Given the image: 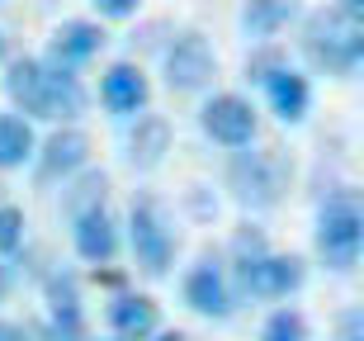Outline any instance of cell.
I'll return each mask as SVG.
<instances>
[{"mask_svg":"<svg viewBox=\"0 0 364 341\" xmlns=\"http://www.w3.org/2000/svg\"><path fill=\"white\" fill-rule=\"evenodd\" d=\"M81 166H90V133L76 128V123H57L33 147V176L38 180H67Z\"/></svg>","mask_w":364,"mask_h":341,"instance_id":"10","label":"cell"},{"mask_svg":"<svg viewBox=\"0 0 364 341\" xmlns=\"http://www.w3.org/2000/svg\"><path fill=\"white\" fill-rule=\"evenodd\" d=\"M100 105L119 119H133L151 105V81L137 62H114V67L100 76Z\"/></svg>","mask_w":364,"mask_h":341,"instance_id":"13","label":"cell"},{"mask_svg":"<svg viewBox=\"0 0 364 341\" xmlns=\"http://www.w3.org/2000/svg\"><path fill=\"white\" fill-rule=\"evenodd\" d=\"M24 337V327H19V322H5V318H0V341H19Z\"/></svg>","mask_w":364,"mask_h":341,"instance_id":"28","label":"cell"},{"mask_svg":"<svg viewBox=\"0 0 364 341\" xmlns=\"http://www.w3.org/2000/svg\"><path fill=\"white\" fill-rule=\"evenodd\" d=\"M33 147H38V133L24 114L0 110V171H19V166L33 162Z\"/></svg>","mask_w":364,"mask_h":341,"instance_id":"18","label":"cell"},{"mask_svg":"<svg viewBox=\"0 0 364 341\" xmlns=\"http://www.w3.org/2000/svg\"><path fill=\"white\" fill-rule=\"evenodd\" d=\"M24 209L19 204H0V261H10L24 246Z\"/></svg>","mask_w":364,"mask_h":341,"instance_id":"23","label":"cell"},{"mask_svg":"<svg viewBox=\"0 0 364 341\" xmlns=\"http://www.w3.org/2000/svg\"><path fill=\"white\" fill-rule=\"evenodd\" d=\"M90 10L100 14V19H114V24H119V19H133V14L142 10V0H90Z\"/></svg>","mask_w":364,"mask_h":341,"instance_id":"24","label":"cell"},{"mask_svg":"<svg viewBox=\"0 0 364 341\" xmlns=\"http://www.w3.org/2000/svg\"><path fill=\"white\" fill-rule=\"evenodd\" d=\"M161 76H166V85H171L176 95H199V90H208L213 76H218L213 43L203 38L199 28L171 33V43H166V53H161Z\"/></svg>","mask_w":364,"mask_h":341,"instance_id":"7","label":"cell"},{"mask_svg":"<svg viewBox=\"0 0 364 341\" xmlns=\"http://www.w3.org/2000/svg\"><path fill=\"white\" fill-rule=\"evenodd\" d=\"M161 327V308H156V299L151 294H114V303H109V332L119 341H147L151 332Z\"/></svg>","mask_w":364,"mask_h":341,"instance_id":"15","label":"cell"},{"mask_svg":"<svg viewBox=\"0 0 364 341\" xmlns=\"http://www.w3.org/2000/svg\"><path fill=\"white\" fill-rule=\"evenodd\" d=\"M105 43H109V33L100 19H62L53 28V38H48L43 62H53L62 71H81L85 62H95V57L105 53Z\"/></svg>","mask_w":364,"mask_h":341,"instance_id":"11","label":"cell"},{"mask_svg":"<svg viewBox=\"0 0 364 341\" xmlns=\"http://www.w3.org/2000/svg\"><path fill=\"white\" fill-rule=\"evenodd\" d=\"M10 57V43H5V28H0V62Z\"/></svg>","mask_w":364,"mask_h":341,"instance_id":"30","label":"cell"},{"mask_svg":"<svg viewBox=\"0 0 364 341\" xmlns=\"http://www.w3.org/2000/svg\"><path fill=\"white\" fill-rule=\"evenodd\" d=\"M331 10H341L346 19H355V24H364V0H336Z\"/></svg>","mask_w":364,"mask_h":341,"instance_id":"26","label":"cell"},{"mask_svg":"<svg viewBox=\"0 0 364 341\" xmlns=\"http://www.w3.org/2000/svg\"><path fill=\"white\" fill-rule=\"evenodd\" d=\"M260 90H265L270 114L279 123H303V119H308V110H312V85H308V76H303L298 67H279L270 81L260 85Z\"/></svg>","mask_w":364,"mask_h":341,"instance_id":"17","label":"cell"},{"mask_svg":"<svg viewBox=\"0 0 364 341\" xmlns=\"http://www.w3.org/2000/svg\"><path fill=\"white\" fill-rule=\"evenodd\" d=\"M71 246H76V256L85 266H109V261L119 256L123 232H119V219L109 214V204L85 209V214L71 219Z\"/></svg>","mask_w":364,"mask_h":341,"instance_id":"12","label":"cell"},{"mask_svg":"<svg viewBox=\"0 0 364 341\" xmlns=\"http://www.w3.org/2000/svg\"><path fill=\"white\" fill-rule=\"evenodd\" d=\"M128 242H133V261L147 280H166L180 251V232L171 223V209L156 194H133L128 204Z\"/></svg>","mask_w":364,"mask_h":341,"instance_id":"5","label":"cell"},{"mask_svg":"<svg viewBox=\"0 0 364 341\" xmlns=\"http://www.w3.org/2000/svg\"><path fill=\"white\" fill-rule=\"evenodd\" d=\"M151 337H156V341H189L185 332H151Z\"/></svg>","mask_w":364,"mask_h":341,"instance_id":"29","label":"cell"},{"mask_svg":"<svg viewBox=\"0 0 364 341\" xmlns=\"http://www.w3.org/2000/svg\"><path fill=\"white\" fill-rule=\"evenodd\" d=\"M303 28H298V53L308 57L312 71H322V76H355L364 62V24L346 19L341 10H312V14H298Z\"/></svg>","mask_w":364,"mask_h":341,"instance_id":"2","label":"cell"},{"mask_svg":"<svg viewBox=\"0 0 364 341\" xmlns=\"http://www.w3.org/2000/svg\"><path fill=\"white\" fill-rule=\"evenodd\" d=\"M5 95L10 110L28 123H76L90 105L76 71H62L43 57H14L5 67Z\"/></svg>","mask_w":364,"mask_h":341,"instance_id":"1","label":"cell"},{"mask_svg":"<svg viewBox=\"0 0 364 341\" xmlns=\"http://www.w3.org/2000/svg\"><path fill=\"white\" fill-rule=\"evenodd\" d=\"M171 142H176V128H171L166 114H147V110L133 114L128 137H123V147H128V166H133V171H156V166L166 162Z\"/></svg>","mask_w":364,"mask_h":341,"instance_id":"14","label":"cell"},{"mask_svg":"<svg viewBox=\"0 0 364 341\" xmlns=\"http://www.w3.org/2000/svg\"><path fill=\"white\" fill-rule=\"evenodd\" d=\"M312 246H317V261L336 275H350L364 256V204L360 190L341 185L322 199L317 209V228H312Z\"/></svg>","mask_w":364,"mask_h":341,"instance_id":"3","label":"cell"},{"mask_svg":"<svg viewBox=\"0 0 364 341\" xmlns=\"http://www.w3.org/2000/svg\"><path fill=\"white\" fill-rule=\"evenodd\" d=\"M260 341H312V327L298 308H274L260 327Z\"/></svg>","mask_w":364,"mask_h":341,"instance_id":"20","label":"cell"},{"mask_svg":"<svg viewBox=\"0 0 364 341\" xmlns=\"http://www.w3.org/2000/svg\"><path fill=\"white\" fill-rule=\"evenodd\" d=\"M71 180V190L62 194V209H67V219H76V214H85V209H100L109 204V176L105 171H90V166H81Z\"/></svg>","mask_w":364,"mask_h":341,"instance_id":"19","label":"cell"},{"mask_svg":"<svg viewBox=\"0 0 364 341\" xmlns=\"http://www.w3.org/2000/svg\"><path fill=\"white\" fill-rule=\"evenodd\" d=\"M199 128H203L208 142L237 152V147H246V142H256V105L246 95H237V90H223V95L203 100Z\"/></svg>","mask_w":364,"mask_h":341,"instance_id":"8","label":"cell"},{"mask_svg":"<svg viewBox=\"0 0 364 341\" xmlns=\"http://www.w3.org/2000/svg\"><path fill=\"white\" fill-rule=\"evenodd\" d=\"M251 48H256V53L246 57V81L251 85H265L279 67H289V57H284L279 43H251Z\"/></svg>","mask_w":364,"mask_h":341,"instance_id":"22","label":"cell"},{"mask_svg":"<svg viewBox=\"0 0 364 341\" xmlns=\"http://www.w3.org/2000/svg\"><path fill=\"white\" fill-rule=\"evenodd\" d=\"M303 14V0H246L237 24L251 43H274L289 24H298Z\"/></svg>","mask_w":364,"mask_h":341,"instance_id":"16","label":"cell"},{"mask_svg":"<svg viewBox=\"0 0 364 341\" xmlns=\"http://www.w3.org/2000/svg\"><path fill=\"white\" fill-rule=\"evenodd\" d=\"M43 294H48V313H71V308H81V280H76L71 271H53L48 285H43Z\"/></svg>","mask_w":364,"mask_h":341,"instance_id":"21","label":"cell"},{"mask_svg":"<svg viewBox=\"0 0 364 341\" xmlns=\"http://www.w3.org/2000/svg\"><path fill=\"white\" fill-rule=\"evenodd\" d=\"M289 176L294 171H289L279 147L246 142V147L232 152V162H228V190L246 214H270V209H279L284 190H289Z\"/></svg>","mask_w":364,"mask_h":341,"instance_id":"4","label":"cell"},{"mask_svg":"<svg viewBox=\"0 0 364 341\" xmlns=\"http://www.w3.org/2000/svg\"><path fill=\"white\" fill-rule=\"evenodd\" d=\"M341 341H364V318L360 313H346V318H341Z\"/></svg>","mask_w":364,"mask_h":341,"instance_id":"25","label":"cell"},{"mask_svg":"<svg viewBox=\"0 0 364 341\" xmlns=\"http://www.w3.org/2000/svg\"><path fill=\"white\" fill-rule=\"evenodd\" d=\"M232 271H237V285L232 294L242 299H260V303H279L289 294L303 289L308 280V261L294 256V251H256V256H232Z\"/></svg>","mask_w":364,"mask_h":341,"instance_id":"6","label":"cell"},{"mask_svg":"<svg viewBox=\"0 0 364 341\" xmlns=\"http://www.w3.org/2000/svg\"><path fill=\"white\" fill-rule=\"evenodd\" d=\"M185 308L199 313V318H208V322L232 318L237 294H232V280H228V271H223L218 256H199L194 266H189V275H185Z\"/></svg>","mask_w":364,"mask_h":341,"instance_id":"9","label":"cell"},{"mask_svg":"<svg viewBox=\"0 0 364 341\" xmlns=\"http://www.w3.org/2000/svg\"><path fill=\"white\" fill-rule=\"evenodd\" d=\"M10 285H14V271H10V261H0V303H5Z\"/></svg>","mask_w":364,"mask_h":341,"instance_id":"27","label":"cell"}]
</instances>
